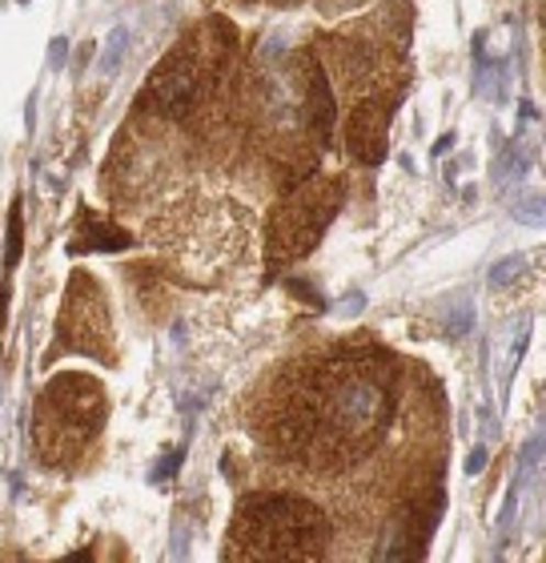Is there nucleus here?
I'll return each mask as SVG.
<instances>
[{"label": "nucleus", "instance_id": "nucleus-3", "mask_svg": "<svg viewBox=\"0 0 546 563\" xmlns=\"http://www.w3.org/2000/svg\"><path fill=\"white\" fill-rule=\"evenodd\" d=\"M105 422V395L101 383L85 375H65L57 378L48 395L41 399V415H36V443L45 451V459H65L73 451H81Z\"/></svg>", "mask_w": 546, "mask_h": 563}, {"label": "nucleus", "instance_id": "nucleus-4", "mask_svg": "<svg viewBox=\"0 0 546 563\" xmlns=\"http://www.w3.org/2000/svg\"><path fill=\"white\" fill-rule=\"evenodd\" d=\"M342 206V181H314L281 201L269 218V266H290L314 250V242L326 234L330 218Z\"/></svg>", "mask_w": 546, "mask_h": 563}, {"label": "nucleus", "instance_id": "nucleus-6", "mask_svg": "<svg viewBox=\"0 0 546 563\" xmlns=\"http://www.w3.org/2000/svg\"><path fill=\"white\" fill-rule=\"evenodd\" d=\"M77 230H85V242H73V250L77 254H85V250H116V246H129V234H116V230H109L105 222H93L89 218V210H81V218H77Z\"/></svg>", "mask_w": 546, "mask_h": 563}, {"label": "nucleus", "instance_id": "nucleus-5", "mask_svg": "<svg viewBox=\"0 0 546 563\" xmlns=\"http://www.w3.org/2000/svg\"><path fill=\"white\" fill-rule=\"evenodd\" d=\"M386 125H390V106L386 101H361L349 113V153L361 165H378L386 157Z\"/></svg>", "mask_w": 546, "mask_h": 563}, {"label": "nucleus", "instance_id": "nucleus-2", "mask_svg": "<svg viewBox=\"0 0 546 563\" xmlns=\"http://www.w3.org/2000/svg\"><path fill=\"white\" fill-rule=\"evenodd\" d=\"M230 24H213V33H193L169 53L161 69L153 73V81L145 85V109L181 118L186 109H193L201 93H210L218 85V73L225 65V48H230Z\"/></svg>", "mask_w": 546, "mask_h": 563}, {"label": "nucleus", "instance_id": "nucleus-1", "mask_svg": "<svg viewBox=\"0 0 546 563\" xmlns=\"http://www.w3.org/2000/svg\"><path fill=\"white\" fill-rule=\"evenodd\" d=\"M326 552V519L298 495H249L230 531L233 560H317Z\"/></svg>", "mask_w": 546, "mask_h": 563}, {"label": "nucleus", "instance_id": "nucleus-7", "mask_svg": "<svg viewBox=\"0 0 546 563\" xmlns=\"http://www.w3.org/2000/svg\"><path fill=\"white\" fill-rule=\"evenodd\" d=\"M519 274V262H502L499 271H494V282H506V278H514Z\"/></svg>", "mask_w": 546, "mask_h": 563}]
</instances>
